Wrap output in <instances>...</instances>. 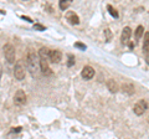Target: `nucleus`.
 <instances>
[{
  "instance_id": "1",
  "label": "nucleus",
  "mask_w": 149,
  "mask_h": 139,
  "mask_svg": "<svg viewBox=\"0 0 149 139\" xmlns=\"http://www.w3.org/2000/svg\"><path fill=\"white\" fill-rule=\"evenodd\" d=\"M26 65H27V68H29V71L32 73V75L36 73V71L39 70V58H37L36 54L32 52L31 50L29 51V54H27Z\"/></svg>"
},
{
  "instance_id": "2",
  "label": "nucleus",
  "mask_w": 149,
  "mask_h": 139,
  "mask_svg": "<svg viewBox=\"0 0 149 139\" xmlns=\"http://www.w3.org/2000/svg\"><path fill=\"white\" fill-rule=\"evenodd\" d=\"M3 51H4V56H5L6 61H8L9 63H14V62H15L16 51H15V47H14L11 44H6V45L3 47Z\"/></svg>"
},
{
  "instance_id": "3",
  "label": "nucleus",
  "mask_w": 149,
  "mask_h": 139,
  "mask_svg": "<svg viewBox=\"0 0 149 139\" xmlns=\"http://www.w3.org/2000/svg\"><path fill=\"white\" fill-rule=\"evenodd\" d=\"M147 111V102L144 101V99H141V101H138L136 104H134V107H133V112L136 113L137 115H142L144 114V112Z\"/></svg>"
},
{
  "instance_id": "4",
  "label": "nucleus",
  "mask_w": 149,
  "mask_h": 139,
  "mask_svg": "<svg viewBox=\"0 0 149 139\" xmlns=\"http://www.w3.org/2000/svg\"><path fill=\"white\" fill-rule=\"evenodd\" d=\"M14 76L17 81H22L25 78V68L22 67L21 63H16L14 67Z\"/></svg>"
},
{
  "instance_id": "5",
  "label": "nucleus",
  "mask_w": 149,
  "mask_h": 139,
  "mask_svg": "<svg viewBox=\"0 0 149 139\" xmlns=\"http://www.w3.org/2000/svg\"><path fill=\"white\" fill-rule=\"evenodd\" d=\"M14 103L17 106H22L26 103V95L22 90H19L15 93V96H14Z\"/></svg>"
},
{
  "instance_id": "6",
  "label": "nucleus",
  "mask_w": 149,
  "mask_h": 139,
  "mask_svg": "<svg viewBox=\"0 0 149 139\" xmlns=\"http://www.w3.org/2000/svg\"><path fill=\"white\" fill-rule=\"evenodd\" d=\"M49 60L52 63H60L62 60V54L58 50H50V57Z\"/></svg>"
},
{
  "instance_id": "7",
  "label": "nucleus",
  "mask_w": 149,
  "mask_h": 139,
  "mask_svg": "<svg viewBox=\"0 0 149 139\" xmlns=\"http://www.w3.org/2000/svg\"><path fill=\"white\" fill-rule=\"evenodd\" d=\"M81 75L85 80H92L93 76H95V68H93L92 66H85L82 68Z\"/></svg>"
},
{
  "instance_id": "8",
  "label": "nucleus",
  "mask_w": 149,
  "mask_h": 139,
  "mask_svg": "<svg viewBox=\"0 0 149 139\" xmlns=\"http://www.w3.org/2000/svg\"><path fill=\"white\" fill-rule=\"evenodd\" d=\"M39 67H40V70L42 71V73H44L45 76L52 75V70L49 67V62L46 61V60H41V58H40V61H39Z\"/></svg>"
},
{
  "instance_id": "9",
  "label": "nucleus",
  "mask_w": 149,
  "mask_h": 139,
  "mask_svg": "<svg viewBox=\"0 0 149 139\" xmlns=\"http://www.w3.org/2000/svg\"><path fill=\"white\" fill-rule=\"evenodd\" d=\"M130 35H132V29H130L129 26H125L122 31V36H120V41H122L123 45H127L129 42Z\"/></svg>"
},
{
  "instance_id": "10",
  "label": "nucleus",
  "mask_w": 149,
  "mask_h": 139,
  "mask_svg": "<svg viewBox=\"0 0 149 139\" xmlns=\"http://www.w3.org/2000/svg\"><path fill=\"white\" fill-rule=\"evenodd\" d=\"M66 19L71 25H78L80 24V17L77 16V14H74V11H68L66 14Z\"/></svg>"
},
{
  "instance_id": "11",
  "label": "nucleus",
  "mask_w": 149,
  "mask_h": 139,
  "mask_svg": "<svg viewBox=\"0 0 149 139\" xmlns=\"http://www.w3.org/2000/svg\"><path fill=\"white\" fill-rule=\"evenodd\" d=\"M122 90H123V92H125V93H128V95H133L134 92H136L133 83H130V82H124L122 85Z\"/></svg>"
},
{
  "instance_id": "12",
  "label": "nucleus",
  "mask_w": 149,
  "mask_h": 139,
  "mask_svg": "<svg viewBox=\"0 0 149 139\" xmlns=\"http://www.w3.org/2000/svg\"><path fill=\"white\" fill-rule=\"evenodd\" d=\"M107 88H108V91L111 92V93H116V92H118L117 82H116L114 80H108L107 81Z\"/></svg>"
},
{
  "instance_id": "13",
  "label": "nucleus",
  "mask_w": 149,
  "mask_h": 139,
  "mask_svg": "<svg viewBox=\"0 0 149 139\" xmlns=\"http://www.w3.org/2000/svg\"><path fill=\"white\" fill-rule=\"evenodd\" d=\"M39 55H40L41 60H46V61H47L50 57V50L47 47H41L39 51Z\"/></svg>"
},
{
  "instance_id": "14",
  "label": "nucleus",
  "mask_w": 149,
  "mask_h": 139,
  "mask_svg": "<svg viewBox=\"0 0 149 139\" xmlns=\"http://www.w3.org/2000/svg\"><path fill=\"white\" fill-rule=\"evenodd\" d=\"M143 34H144V26L139 25L137 29H136V42L141 40V38L143 36Z\"/></svg>"
},
{
  "instance_id": "15",
  "label": "nucleus",
  "mask_w": 149,
  "mask_h": 139,
  "mask_svg": "<svg viewBox=\"0 0 149 139\" xmlns=\"http://www.w3.org/2000/svg\"><path fill=\"white\" fill-rule=\"evenodd\" d=\"M143 51L146 52L148 57V51H149V32H146V38H144V45H143Z\"/></svg>"
},
{
  "instance_id": "16",
  "label": "nucleus",
  "mask_w": 149,
  "mask_h": 139,
  "mask_svg": "<svg viewBox=\"0 0 149 139\" xmlns=\"http://www.w3.org/2000/svg\"><path fill=\"white\" fill-rule=\"evenodd\" d=\"M71 5V0H61V1H58V6L61 10H66V9Z\"/></svg>"
},
{
  "instance_id": "17",
  "label": "nucleus",
  "mask_w": 149,
  "mask_h": 139,
  "mask_svg": "<svg viewBox=\"0 0 149 139\" xmlns=\"http://www.w3.org/2000/svg\"><path fill=\"white\" fill-rule=\"evenodd\" d=\"M107 9H108V11H109V14H111L112 16L118 17V13H117V10H116V9H113V6H112V5H108V6H107Z\"/></svg>"
},
{
  "instance_id": "18",
  "label": "nucleus",
  "mask_w": 149,
  "mask_h": 139,
  "mask_svg": "<svg viewBox=\"0 0 149 139\" xmlns=\"http://www.w3.org/2000/svg\"><path fill=\"white\" fill-rule=\"evenodd\" d=\"M73 63H74V56H73V55H68L67 66H68V67H71V66H73Z\"/></svg>"
},
{
  "instance_id": "19",
  "label": "nucleus",
  "mask_w": 149,
  "mask_h": 139,
  "mask_svg": "<svg viewBox=\"0 0 149 139\" xmlns=\"http://www.w3.org/2000/svg\"><path fill=\"white\" fill-rule=\"evenodd\" d=\"M34 29L39 30V31H44V30H45V26L40 25V24H35V25H34Z\"/></svg>"
},
{
  "instance_id": "20",
  "label": "nucleus",
  "mask_w": 149,
  "mask_h": 139,
  "mask_svg": "<svg viewBox=\"0 0 149 139\" xmlns=\"http://www.w3.org/2000/svg\"><path fill=\"white\" fill-rule=\"evenodd\" d=\"M74 46H76V47H78V49L86 50V45H83V44H81V42H76V44H74Z\"/></svg>"
},
{
  "instance_id": "21",
  "label": "nucleus",
  "mask_w": 149,
  "mask_h": 139,
  "mask_svg": "<svg viewBox=\"0 0 149 139\" xmlns=\"http://www.w3.org/2000/svg\"><path fill=\"white\" fill-rule=\"evenodd\" d=\"M21 129H22L21 127H16V128H13V129H11V133H19V132L21 131Z\"/></svg>"
},
{
  "instance_id": "22",
  "label": "nucleus",
  "mask_w": 149,
  "mask_h": 139,
  "mask_svg": "<svg viewBox=\"0 0 149 139\" xmlns=\"http://www.w3.org/2000/svg\"><path fill=\"white\" fill-rule=\"evenodd\" d=\"M104 32H106V35H107V40H109L111 39V30L109 29H106Z\"/></svg>"
},
{
  "instance_id": "23",
  "label": "nucleus",
  "mask_w": 149,
  "mask_h": 139,
  "mask_svg": "<svg viewBox=\"0 0 149 139\" xmlns=\"http://www.w3.org/2000/svg\"><path fill=\"white\" fill-rule=\"evenodd\" d=\"M21 17H22V19H25V20H27V21H32L30 17H27V16H21Z\"/></svg>"
},
{
  "instance_id": "24",
  "label": "nucleus",
  "mask_w": 149,
  "mask_h": 139,
  "mask_svg": "<svg viewBox=\"0 0 149 139\" xmlns=\"http://www.w3.org/2000/svg\"><path fill=\"white\" fill-rule=\"evenodd\" d=\"M1 75H3V68H1V65H0V78H1Z\"/></svg>"
},
{
  "instance_id": "25",
  "label": "nucleus",
  "mask_w": 149,
  "mask_h": 139,
  "mask_svg": "<svg viewBox=\"0 0 149 139\" xmlns=\"http://www.w3.org/2000/svg\"><path fill=\"white\" fill-rule=\"evenodd\" d=\"M128 44H129V47H130V49H133V46H134V44H133V42H128Z\"/></svg>"
}]
</instances>
